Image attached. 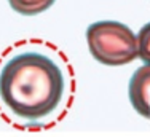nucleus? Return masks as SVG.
Masks as SVG:
<instances>
[{
  "instance_id": "obj_1",
  "label": "nucleus",
  "mask_w": 150,
  "mask_h": 137,
  "mask_svg": "<svg viewBox=\"0 0 150 137\" xmlns=\"http://www.w3.org/2000/svg\"><path fill=\"white\" fill-rule=\"evenodd\" d=\"M66 89L61 67L42 53H21L0 72V99L18 118L38 121L61 104Z\"/></svg>"
},
{
  "instance_id": "obj_2",
  "label": "nucleus",
  "mask_w": 150,
  "mask_h": 137,
  "mask_svg": "<svg viewBox=\"0 0 150 137\" xmlns=\"http://www.w3.org/2000/svg\"><path fill=\"white\" fill-rule=\"evenodd\" d=\"M91 56L109 67H120L137 59V37L118 21H98L86 29Z\"/></svg>"
},
{
  "instance_id": "obj_3",
  "label": "nucleus",
  "mask_w": 150,
  "mask_h": 137,
  "mask_svg": "<svg viewBox=\"0 0 150 137\" xmlns=\"http://www.w3.org/2000/svg\"><path fill=\"white\" fill-rule=\"evenodd\" d=\"M129 102L142 118H150V64L145 62L129 80Z\"/></svg>"
},
{
  "instance_id": "obj_4",
  "label": "nucleus",
  "mask_w": 150,
  "mask_h": 137,
  "mask_svg": "<svg viewBox=\"0 0 150 137\" xmlns=\"http://www.w3.org/2000/svg\"><path fill=\"white\" fill-rule=\"evenodd\" d=\"M56 0H8L10 6L23 16H37L46 11Z\"/></svg>"
},
{
  "instance_id": "obj_5",
  "label": "nucleus",
  "mask_w": 150,
  "mask_h": 137,
  "mask_svg": "<svg viewBox=\"0 0 150 137\" xmlns=\"http://www.w3.org/2000/svg\"><path fill=\"white\" fill-rule=\"evenodd\" d=\"M137 37V57L150 64V23L139 29Z\"/></svg>"
}]
</instances>
